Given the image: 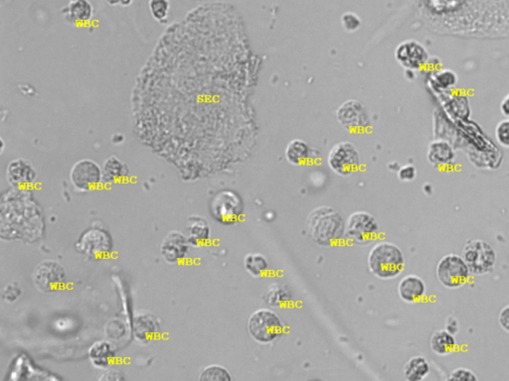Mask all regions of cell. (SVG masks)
I'll return each instance as SVG.
<instances>
[{"label": "cell", "mask_w": 509, "mask_h": 381, "mask_svg": "<svg viewBox=\"0 0 509 381\" xmlns=\"http://www.w3.org/2000/svg\"><path fill=\"white\" fill-rule=\"evenodd\" d=\"M125 380L124 376L122 375V373L119 370H111L107 368L105 370V373H102V375L99 377V380Z\"/></svg>", "instance_id": "74e56055"}, {"label": "cell", "mask_w": 509, "mask_h": 381, "mask_svg": "<svg viewBox=\"0 0 509 381\" xmlns=\"http://www.w3.org/2000/svg\"><path fill=\"white\" fill-rule=\"evenodd\" d=\"M379 233V224L367 212L351 214L346 223V236L353 245H366L376 240Z\"/></svg>", "instance_id": "8992f818"}, {"label": "cell", "mask_w": 509, "mask_h": 381, "mask_svg": "<svg viewBox=\"0 0 509 381\" xmlns=\"http://www.w3.org/2000/svg\"><path fill=\"white\" fill-rule=\"evenodd\" d=\"M458 83V77L455 72L451 70H441L436 75L435 84L441 90L453 89Z\"/></svg>", "instance_id": "f546056e"}, {"label": "cell", "mask_w": 509, "mask_h": 381, "mask_svg": "<svg viewBox=\"0 0 509 381\" xmlns=\"http://www.w3.org/2000/svg\"><path fill=\"white\" fill-rule=\"evenodd\" d=\"M501 110L504 117L509 118V93L501 101Z\"/></svg>", "instance_id": "f35d334b"}, {"label": "cell", "mask_w": 509, "mask_h": 381, "mask_svg": "<svg viewBox=\"0 0 509 381\" xmlns=\"http://www.w3.org/2000/svg\"><path fill=\"white\" fill-rule=\"evenodd\" d=\"M190 245L185 233L173 231L163 238L159 252L168 264H180L187 257Z\"/></svg>", "instance_id": "5bb4252c"}, {"label": "cell", "mask_w": 509, "mask_h": 381, "mask_svg": "<svg viewBox=\"0 0 509 381\" xmlns=\"http://www.w3.org/2000/svg\"><path fill=\"white\" fill-rule=\"evenodd\" d=\"M6 178L12 187L23 189L34 184L37 173L32 164L25 159L18 158L7 166Z\"/></svg>", "instance_id": "9a60e30c"}, {"label": "cell", "mask_w": 509, "mask_h": 381, "mask_svg": "<svg viewBox=\"0 0 509 381\" xmlns=\"http://www.w3.org/2000/svg\"><path fill=\"white\" fill-rule=\"evenodd\" d=\"M89 358L95 368L105 370L112 365L115 351L110 342H96L89 349Z\"/></svg>", "instance_id": "44dd1931"}, {"label": "cell", "mask_w": 509, "mask_h": 381, "mask_svg": "<svg viewBox=\"0 0 509 381\" xmlns=\"http://www.w3.org/2000/svg\"><path fill=\"white\" fill-rule=\"evenodd\" d=\"M134 2V0H120V6L127 7Z\"/></svg>", "instance_id": "ab89813d"}, {"label": "cell", "mask_w": 509, "mask_h": 381, "mask_svg": "<svg viewBox=\"0 0 509 381\" xmlns=\"http://www.w3.org/2000/svg\"><path fill=\"white\" fill-rule=\"evenodd\" d=\"M184 233L190 245L193 247H201L210 240L211 228L206 219L193 216L188 219Z\"/></svg>", "instance_id": "d6986e66"}, {"label": "cell", "mask_w": 509, "mask_h": 381, "mask_svg": "<svg viewBox=\"0 0 509 381\" xmlns=\"http://www.w3.org/2000/svg\"><path fill=\"white\" fill-rule=\"evenodd\" d=\"M436 275L441 285L455 290L462 288L469 281L472 273L462 255L448 253L436 264Z\"/></svg>", "instance_id": "5b68a950"}, {"label": "cell", "mask_w": 509, "mask_h": 381, "mask_svg": "<svg viewBox=\"0 0 509 381\" xmlns=\"http://www.w3.org/2000/svg\"><path fill=\"white\" fill-rule=\"evenodd\" d=\"M327 163L335 174L346 177L360 167V155L351 142H340L328 153Z\"/></svg>", "instance_id": "ba28073f"}, {"label": "cell", "mask_w": 509, "mask_h": 381, "mask_svg": "<svg viewBox=\"0 0 509 381\" xmlns=\"http://www.w3.org/2000/svg\"><path fill=\"white\" fill-rule=\"evenodd\" d=\"M395 58L402 67L409 71H416L426 66L430 56L426 48L418 41L406 40L398 45Z\"/></svg>", "instance_id": "4fadbf2b"}, {"label": "cell", "mask_w": 509, "mask_h": 381, "mask_svg": "<svg viewBox=\"0 0 509 381\" xmlns=\"http://www.w3.org/2000/svg\"><path fill=\"white\" fill-rule=\"evenodd\" d=\"M367 264L368 269L374 276L381 280H391L404 271V253L395 243L380 241L371 248Z\"/></svg>", "instance_id": "7a4b0ae2"}, {"label": "cell", "mask_w": 509, "mask_h": 381, "mask_svg": "<svg viewBox=\"0 0 509 381\" xmlns=\"http://www.w3.org/2000/svg\"><path fill=\"white\" fill-rule=\"evenodd\" d=\"M199 380L200 381H231L232 376L224 366L211 365L206 366L200 373Z\"/></svg>", "instance_id": "83f0119b"}, {"label": "cell", "mask_w": 509, "mask_h": 381, "mask_svg": "<svg viewBox=\"0 0 509 381\" xmlns=\"http://www.w3.org/2000/svg\"><path fill=\"white\" fill-rule=\"evenodd\" d=\"M21 295V290L16 284H11L7 285L4 290V298L7 302L12 303L18 300L19 296Z\"/></svg>", "instance_id": "e575fe53"}, {"label": "cell", "mask_w": 509, "mask_h": 381, "mask_svg": "<svg viewBox=\"0 0 509 381\" xmlns=\"http://www.w3.org/2000/svg\"><path fill=\"white\" fill-rule=\"evenodd\" d=\"M265 302L271 307H283L291 301V293L288 287L281 283H272L264 295Z\"/></svg>", "instance_id": "484cf974"}, {"label": "cell", "mask_w": 509, "mask_h": 381, "mask_svg": "<svg viewBox=\"0 0 509 381\" xmlns=\"http://www.w3.org/2000/svg\"><path fill=\"white\" fill-rule=\"evenodd\" d=\"M70 181L78 192H91L103 182L102 167L92 159H82L70 171Z\"/></svg>", "instance_id": "9c48e42d"}, {"label": "cell", "mask_w": 509, "mask_h": 381, "mask_svg": "<svg viewBox=\"0 0 509 381\" xmlns=\"http://www.w3.org/2000/svg\"><path fill=\"white\" fill-rule=\"evenodd\" d=\"M498 324L504 332L509 334V305H506L499 312Z\"/></svg>", "instance_id": "d590c367"}, {"label": "cell", "mask_w": 509, "mask_h": 381, "mask_svg": "<svg viewBox=\"0 0 509 381\" xmlns=\"http://www.w3.org/2000/svg\"><path fill=\"white\" fill-rule=\"evenodd\" d=\"M448 380L451 381H477L479 377L474 371L469 368H458L453 370L448 376Z\"/></svg>", "instance_id": "1f68e13d"}, {"label": "cell", "mask_w": 509, "mask_h": 381, "mask_svg": "<svg viewBox=\"0 0 509 381\" xmlns=\"http://www.w3.org/2000/svg\"><path fill=\"white\" fill-rule=\"evenodd\" d=\"M427 158L433 167L447 168L455 162V152L448 142L436 141L429 146Z\"/></svg>", "instance_id": "ac0fdd59"}, {"label": "cell", "mask_w": 509, "mask_h": 381, "mask_svg": "<svg viewBox=\"0 0 509 381\" xmlns=\"http://www.w3.org/2000/svg\"><path fill=\"white\" fill-rule=\"evenodd\" d=\"M65 20L73 25H85L94 15V7L89 0H70L62 9Z\"/></svg>", "instance_id": "e0dca14e"}, {"label": "cell", "mask_w": 509, "mask_h": 381, "mask_svg": "<svg viewBox=\"0 0 509 381\" xmlns=\"http://www.w3.org/2000/svg\"><path fill=\"white\" fill-rule=\"evenodd\" d=\"M508 267H509V257H508Z\"/></svg>", "instance_id": "60d3db41"}, {"label": "cell", "mask_w": 509, "mask_h": 381, "mask_svg": "<svg viewBox=\"0 0 509 381\" xmlns=\"http://www.w3.org/2000/svg\"><path fill=\"white\" fill-rule=\"evenodd\" d=\"M306 231L313 243L332 247L346 236V221L332 207H318L306 219Z\"/></svg>", "instance_id": "6da1fadb"}, {"label": "cell", "mask_w": 509, "mask_h": 381, "mask_svg": "<svg viewBox=\"0 0 509 381\" xmlns=\"http://www.w3.org/2000/svg\"><path fill=\"white\" fill-rule=\"evenodd\" d=\"M248 332L258 344H270L283 336L284 325L279 316L271 309L262 308L251 314Z\"/></svg>", "instance_id": "3957f363"}, {"label": "cell", "mask_w": 509, "mask_h": 381, "mask_svg": "<svg viewBox=\"0 0 509 381\" xmlns=\"http://www.w3.org/2000/svg\"><path fill=\"white\" fill-rule=\"evenodd\" d=\"M149 11L159 23H166L170 16V0H149Z\"/></svg>", "instance_id": "f1b7e54d"}, {"label": "cell", "mask_w": 509, "mask_h": 381, "mask_svg": "<svg viewBox=\"0 0 509 381\" xmlns=\"http://www.w3.org/2000/svg\"><path fill=\"white\" fill-rule=\"evenodd\" d=\"M158 331V324L153 316L142 313L134 319V337L139 341L151 339Z\"/></svg>", "instance_id": "d4e9b609"}, {"label": "cell", "mask_w": 509, "mask_h": 381, "mask_svg": "<svg viewBox=\"0 0 509 381\" xmlns=\"http://www.w3.org/2000/svg\"><path fill=\"white\" fill-rule=\"evenodd\" d=\"M430 348L436 356H448L457 349V340H455V335L451 334L445 329L439 330L432 335Z\"/></svg>", "instance_id": "7402d4cb"}, {"label": "cell", "mask_w": 509, "mask_h": 381, "mask_svg": "<svg viewBox=\"0 0 509 381\" xmlns=\"http://www.w3.org/2000/svg\"><path fill=\"white\" fill-rule=\"evenodd\" d=\"M431 373L429 361L424 356H413L405 363L403 368L405 380L408 381H422Z\"/></svg>", "instance_id": "603a6c76"}, {"label": "cell", "mask_w": 509, "mask_h": 381, "mask_svg": "<svg viewBox=\"0 0 509 381\" xmlns=\"http://www.w3.org/2000/svg\"><path fill=\"white\" fill-rule=\"evenodd\" d=\"M496 138L499 146L509 148V118L496 125Z\"/></svg>", "instance_id": "4dcf8cb0"}, {"label": "cell", "mask_w": 509, "mask_h": 381, "mask_svg": "<svg viewBox=\"0 0 509 381\" xmlns=\"http://www.w3.org/2000/svg\"><path fill=\"white\" fill-rule=\"evenodd\" d=\"M337 117L339 124L349 131L361 132L370 125L367 110L359 101L349 100L342 103Z\"/></svg>", "instance_id": "7c38bea8"}, {"label": "cell", "mask_w": 509, "mask_h": 381, "mask_svg": "<svg viewBox=\"0 0 509 381\" xmlns=\"http://www.w3.org/2000/svg\"><path fill=\"white\" fill-rule=\"evenodd\" d=\"M210 211L219 223L232 224L242 217L244 205L237 193L231 190H221L212 199Z\"/></svg>", "instance_id": "52a82bcc"}, {"label": "cell", "mask_w": 509, "mask_h": 381, "mask_svg": "<svg viewBox=\"0 0 509 381\" xmlns=\"http://www.w3.org/2000/svg\"><path fill=\"white\" fill-rule=\"evenodd\" d=\"M311 156V149L306 141L294 139L286 148V158L289 163L294 166L305 165Z\"/></svg>", "instance_id": "cb8c5ba5"}, {"label": "cell", "mask_w": 509, "mask_h": 381, "mask_svg": "<svg viewBox=\"0 0 509 381\" xmlns=\"http://www.w3.org/2000/svg\"><path fill=\"white\" fill-rule=\"evenodd\" d=\"M426 293V283L417 275H406L398 284V295L403 302L407 304L421 302Z\"/></svg>", "instance_id": "2e32d148"}, {"label": "cell", "mask_w": 509, "mask_h": 381, "mask_svg": "<svg viewBox=\"0 0 509 381\" xmlns=\"http://www.w3.org/2000/svg\"><path fill=\"white\" fill-rule=\"evenodd\" d=\"M244 267L251 276L259 278L269 270V261L260 253H249L244 258Z\"/></svg>", "instance_id": "4316f807"}, {"label": "cell", "mask_w": 509, "mask_h": 381, "mask_svg": "<svg viewBox=\"0 0 509 381\" xmlns=\"http://www.w3.org/2000/svg\"><path fill=\"white\" fill-rule=\"evenodd\" d=\"M417 176L416 168L413 165H405L398 171V178L402 182H412Z\"/></svg>", "instance_id": "836d02e7"}, {"label": "cell", "mask_w": 509, "mask_h": 381, "mask_svg": "<svg viewBox=\"0 0 509 381\" xmlns=\"http://www.w3.org/2000/svg\"><path fill=\"white\" fill-rule=\"evenodd\" d=\"M341 21L342 26L347 32H356L361 26V20L359 17L356 14L351 13V12L344 14Z\"/></svg>", "instance_id": "d6a6232c"}, {"label": "cell", "mask_w": 509, "mask_h": 381, "mask_svg": "<svg viewBox=\"0 0 509 381\" xmlns=\"http://www.w3.org/2000/svg\"><path fill=\"white\" fill-rule=\"evenodd\" d=\"M462 257L475 276H484L496 269L498 253L491 243L482 240H472L465 243Z\"/></svg>", "instance_id": "277c9868"}, {"label": "cell", "mask_w": 509, "mask_h": 381, "mask_svg": "<svg viewBox=\"0 0 509 381\" xmlns=\"http://www.w3.org/2000/svg\"><path fill=\"white\" fill-rule=\"evenodd\" d=\"M102 170L103 181L106 184L124 182L130 176L129 166L117 156H110L103 163Z\"/></svg>", "instance_id": "ffe728a7"}, {"label": "cell", "mask_w": 509, "mask_h": 381, "mask_svg": "<svg viewBox=\"0 0 509 381\" xmlns=\"http://www.w3.org/2000/svg\"><path fill=\"white\" fill-rule=\"evenodd\" d=\"M76 248L80 253L88 257H108L113 250L112 236L102 228H90L80 236Z\"/></svg>", "instance_id": "8fae6325"}, {"label": "cell", "mask_w": 509, "mask_h": 381, "mask_svg": "<svg viewBox=\"0 0 509 381\" xmlns=\"http://www.w3.org/2000/svg\"><path fill=\"white\" fill-rule=\"evenodd\" d=\"M508 235H509V230H508Z\"/></svg>", "instance_id": "b9f144b4"}, {"label": "cell", "mask_w": 509, "mask_h": 381, "mask_svg": "<svg viewBox=\"0 0 509 381\" xmlns=\"http://www.w3.org/2000/svg\"><path fill=\"white\" fill-rule=\"evenodd\" d=\"M445 330L452 335H457L460 332V323L455 316H448L445 322Z\"/></svg>", "instance_id": "8d00e7d4"}, {"label": "cell", "mask_w": 509, "mask_h": 381, "mask_svg": "<svg viewBox=\"0 0 509 381\" xmlns=\"http://www.w3.org/2000/svg\"><path fill=\"white\" fill-rule=\"evenodd\" d=\"M36 288L43 293L61 290L66 283V271L62 265L54 260H45L36 266L33 272Z\"/></svg>", "instance_id": "30bf717a"}]
</instances>
